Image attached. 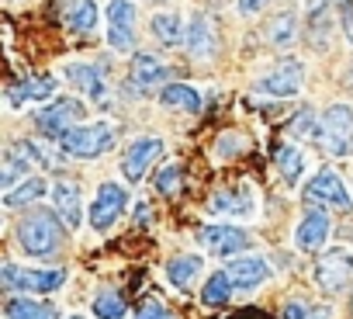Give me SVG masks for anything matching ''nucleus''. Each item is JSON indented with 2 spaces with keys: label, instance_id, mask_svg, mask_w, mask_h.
<instances>
[{
  "label": "nucleus",
  "instance_id": "nucleus-32",
  "mask_svg": "<svg viewBox=\"0 0 353 319\" xmlns=\"http://www.w3.org/2000/svg\"><path fill=\"white\" fill-rule=\"evenodd\" d=\"M156 191H159L163 198H173L176 191H181V167L166 164L163 171H156Z\"/></svg>",
  "mask_w": 353,
  "mask_h": 319
},
{
  "label": "nucleus",
  "instance_id": "nucleus-33",
  "mask_svg": "<svg viewBox=\"0 0 353 319\" xmlns=\"http://www.w3.org/2000/svg\"><path fill=\"white\" fill-rule=\"evenodd\" d=\"M312 125H315V122H312V111H301V115L294 118V125H291V135H298V139L305 135V139H308V135H315Z\"/></svg>",
  "mask_w": 353,
  "mask_h": 319
},
{
  "label": "nucleus",
  "instance_id": "nucleus-2",
  "mask_svg": "<svg viewBox=\"0 0 353 319\" xmlns=\"http://www.w3.org/2000/svg\"><path fill=\"white\" fill-rule=\"evenodd\" d=\"M63 153L77 156V160H97L101 153H108L114 146V128L108 122H94V125H77L70 128L63 139Z\"/></svg>",
  "mask_w": 353,
  "mask_h": 319
},
{
  "label": "nucleus",
  "instance_id": "nucleus-40",
  "mask_svg": "<svg viewBox=\"0 0 353 319\" xmlns=\"http://www.w3.org/2000/svg\"><path fill=\"white\" fill-rule=\"evenodd\" d=\"M70 319H83V316H70Z\"/></svg>",
  "mask_w": 353,
  "mask_h": 319
},
{
  "label": "nucleus",
  "instance_id": "nucleus-18",
  "mask_svg": "<svg viewBox=\"0 0 353 319\" xmlns=\"http://www.w3.org/2000/svg\"><path fill=\"white\" fill-rule=\"evenodd\" d=\"M325 236H329V215L308 212V215L301 219L298 233H294V243H298L301 250H319V246L325 243Z\"/></svg>",
  "mask_w": 353,
  "mask_h": 319
},
{
  "label": "nucleus",
  "instance_id": "nucleus-30",
  "mask_svg": "<svg viewBox=\"0 0 353 319\" xmlns=\"http://www.w3.org/2000/svg\"><path fill=\"white\" fill-rule=\"evenodd\" d=\"M232 274L229 271H219V274H212L208 281H205V291H201V302L205 305H225L229 302V295H232Z\"/></svg>",
  "mask_w": 353,
  "mask_h": 319
},
{
  "label": "nucleus",
  "instance_id": "nucleus-1",
  "mask_svg": "<svg viewBox=\"0 0 353 319\" xmlns=\"http://www.w3.org/2000/svg\"><path fill=\"white\" fill-rule=\"evenodd\" d=\"M59 212H49V209H39L32 212L28 219L18 222V243L32 253V257H49L59 240H63V229H59Z\"/></svg>",
  "mask_w": 353,
  "mask_h": 319
},
{
  "label": "nucleus",
  "instance_id": "nucleus-21",
  "mask_svg": "<svg viewBox=\"0 0 353 319\" xmlns=\"http://www.w3.org/2000/svg\"><path fill=\"white\" fill-rule=\"evenodd\" d=\"M166 77H170V66H163L156 56H145V52L135 56V63H132V84L156 87V84H166Z\"/></svg>",
  "mask_w": 353,
  "mask_h": 319
},
{
  "label": "nucleus",
  "instance_id": "nucleus-10",
  "mask_svg": "<svg viewBox=\"0 0 353 319\" xmlns=\"http://www.w3.org/2000/svg\"><path fill=\"white\" fill-rule=\"evenodd\" d=\"M28 167H46V156L32 146V142H14L4 156V174H0V184L14 188L18 177H28Z\"/></svg>",
  "mask_w": 353,
  "mask_h": 319
},
{
  "label": "nucleus",
  "instance_id": "nucleus-4",
  "mask_svg": "<svg viewBox=\"0 0 353 319\" xmlns=\"http://www.w3.org/2000/svg\"><path fill=\"white\" fill-rule=\"evenodd\" d=\"M80 118H83V101H77V97H56V104H49V108H42L35 115V125L46 135L63 139L70 128H77Z\"/></svg>",
  "mask_w": 353,
  "mask_h": 319
},
{
  "label": "nucleus",
  "instance_id": "nucleus-23",
  "mask_svg": "<svg viewBox=\"0 0 353 319\" xmlns=\"http://www.w3.org/2000/svg\"><path fill=\"white\" fill-rule=\"evenodd\" d=\"M52 90H56V80H52V77H28V80L14 84L8 94H11V101H14V104H25V101L52 97Z\"/></svg>",
  "mask_w": 353,
  "mask_h": 319
},
{
  "label": "nucleus",
  "instance_id": "nucleus-38",
  "mask_svg": "<svg viewBox=\"0 0 353 319\" xmlns=\"http://www.w3.org/2000/svg\"><path fill=\"white\" fill-rule=\"evenodd\" d=\"M343 32H346V39L353 42V8H343Z\"/></svg>",
  "mask_w": 353,
  "mask_h": 319
},
{
  "label": "nucleus",
  "instance_id": "nucleus-29",
  "mask_svg": "<svg viewBox=\"0 0 353 319\" xmlns=\"http://www.w3.org/2000/svg\"><path fill=\"white\" fill-rule=\"evenodd\" d=\"M8 319H56V305L35 302V298H11L8 302Z\"/></svg>",
  "mask_w": 353,
  "mask_h": 319
},
{
  "label": "nucleus",
  "instance_id": "nucleus-15",
  "mask_svg": "<svg viewBox=\"0 0 353 319\" xmlns=\"http://www.w3.org/2000/svg\"><path fill=\"white\" fill-rule=\"evenodd\" d=\"M208 212L215 215H253V191L239 188V191H215L208 202Z\"/></svg>",
  "mask_w": 353,
  "mask_h": 319
},
{
  "label": "nucleus",
  "instance_id": "nucleus-3",
  "mask_svg": "<svg viewBox=\"0 0 353 319\" xmlns=\"http://www.w3.org/2000/svg\"><path fill=\"white\" fill-rule=\"evenodd\" d=\"M319 142L325 146V153L332 156H346L353 146V111L346 104H332L322 111L319 122Z\"/></svg>",
  "mask_w": 353,
  "mask_h": 319
},
{
  "label": "nucleus",
  "instance_id": "nucleus-22",
  "mask_svg": "<svg viewBox=\"0 0 353 319\" xmlns=\"http://www.w3.org/2000/svg\"><path fill=\"white\" fill-rule=\"evenodd\" d=\"M201 271H205V260L194 257V253L191 257H176V260L166 264V278L176 288H194V281L201 278Z\"/></svg>",
  "mask_w": 353,
  "mask_h": 319
},
{
  "label": "nucleus",
  "instance_id": "nucleus-34",
  "mask_svg": "<svg viewBox=\"0 0 353 319\" xmlns=\"http://www.w3.org/2000/svg\"><path fill=\"white\" fill-rule=\"evenodd\" d=\"M135 319H173L170 316V309L166 305H159V302H145L142 309H139V316Z\"/></svg>",
  "mask_w": 353,
  "mask_h": 319
},
{
  "label": "nucleus",
  "instance_id": "nucleus-39",
  "mask_svg": "<svg viewBox=\"0 0 353 319\" xmlns=\"http://www.w3.org/2000/svg\"><path fill=\"white\" fill-rule=\"evenodd\" d=\"M135 222H149V212H145V205H139V209H135Z\"/></svg>",
  "mask_w": 353,
  "mask_h": 319
},
{
  "label": "nucleus",
  "instance_id": "nucleus-16",
  "mask_svg": "<svg viewBox=\"0 0 353 319\" xmlns=\"http://www.w3.org/2000/svg\"><path fill=\"white\" fill-rule=\"evenodd\" d=\"M188 52L194 59H208L215 52V28L205 14H194L188 25Z\"/></svg>",
  "mask_w": 353,
  "mask_h": 319
},
{
  "label": "nucleus",
  "instance_id": "nucleus-26",
  "mask_svg": "<svg viewBox=\"0 0 353 319\" xmlns=\"http://www.w3.org/2000/svg\"><path fill=\"white\" fill-rule=\"evenodd\" d=\"M152 35L163 42V46H181L184 42V25H181V14L173 11H163V14H152Z\"/></svg>",
  "mask_w": 353,
  "mask_h": 319
},
{
  "label": "nucleus",
  "instance_id": "nucleus-35",
  "mask_svg": "<svg viewBox=\"0 0 353 319\" xmlns=\"http://www.w3.org/2000/svg\"><path fill=\"white\" fill-rule=\"evenodd\" d=\"M308 316H312V309L301 305V302H288L284 305V319H308Z\"/></svg>",
  "mask_w": 353,
  "mask_h": 319
},
{
  "label": "nucleus",
  "instance_id": "nucleus-8",
  "mask_svg": "<svg viewBox=\"0 0 353 319\" xmlns=\"http://www.w3.org/2000/svg\"><path fill=\"white\" fill-rule=\"evenodd\" d=\"M121 209H125V188H121V184L104 181V184L97 188L94 205H90V226H94V229H101V233H104V229H111V226L118 222Z\"/></svg>",
  "mask_w": 353,
  "mask_h": 319
},
{
  "label": "nucleus",
  "instance_id": "nucleus-36",
  "mask_svg": "<svg viewBox=\"0 0 353 319\" xmlns=\"http://www.w3.org/2000/svg\"><path fill=\"white\" fill-rule=\"evenodd\" d=\"M270 4V0H239V14H256Z\"/></svg>",
  "mask_w": 353,
  "mask_h": 319
},
{
  "label": "nucleus",
  "instance_id": "nucleus-19",
  "mask_svg": "<svg viewBox=\"0 0 353 319\" xmlns=\"http://www.w3.org/2000/svg\"><path fill=\"white\" fill-rule=\"evenodd\" d=\"M66 77H70V84H73L77 90H83L87 97H94V101H104V73H101L97 66L73 63V66L66 70Z\"/></svg>",
  "mask_w": 353,
  "mask_h": 319
},
{
  "label": "nucleus",
  "instance_id": "nucleus-14",
  "mask_svg": "<svg viewBox=\"0 0 353 319\" xmlns=\"http://www.w3.org/2000/svg\"><path fill=\"white\" fill-rule=\"evenodd\" d=\"M201 243H205L208 250L229 257V253H239L250 240H246V233L236 229V226H205V229H201Z\"/></svg>",
  "mask_w": 353,
  "mask_h": 319
},
{
  "label": "nucleus",
  "instance_id": "nucleus-27",
  "mask_svg": "<svg viewBox=\"0 0 353 319\" xmlns=\"http://www.w3.org/2000/svg\"><path fill=\"white\" fill-rule=\"evenodd\" d=\"M274 164H277L284 184H298V177L305 171V153H298L294 146H277L274 149Z\"/></svg>",
  "mask_w": 353,
  "mask_h": 319
},
{
  "label": "nucleus",
  "instance_id": "nucleus-6",
  "mask_svg": "<svg viewBox=\"0 0 353 319\" xmlns=\"http://www.w3.org/2000/svg\"><path fill=\"white\" fill-rule=\"evenodd\" d=\"M66 281V271H25L18 264H4V284L11 291H56Z\"/></svg>",
  "mask_w": 353,
  "mask_h": 319
},
{
  "label": "nucleus",
  "instance_id": "nucleus-11",
  "mask_svg": "<svg viewBox=\"0 0 353 319\" xmlns=\"http://www.w3.org/2000/svg\"><path fill=\"white\" fill-rule=\"evenodd\" d=\"M353 278V253L350 250H332L315 264V281L325 291H339L343 284H350Z\"/></svg>",
  "mask_w": 353,
  "mask_h": 319
},
{
  "label": "nucleus",
  "instance_id": "nucleus-28",
  "mask_svg": "<svg viewBox=\"0 0 353 319\" xmlns=\"http://www.w3.org/2000/svg\"><path fill=\"white\" fill-rule=\"evenodd\" d=\"M46 191H49V188H46L42 177H25L18 188H8V191H4V205H8V209H21V205H28V202H39Z\"/></svg>",
  "mask_w": 353,
  "mask_h": 319
},
{
  "label": "nucleus",
  "instance_id": "nucleus-37",
  "mask_svg": "<svg viewBox=\"0 0 353 319\" xmlns=\"http://www.w3.org/2000/svg\"><path fill=\"white\" fill-rule=\"evenodd\" d=\"M229 319H270L263 309H239V312H232Z\"/></svg>",
  "mask_w": 353,
  "mask_h": 319
},
{
  "label": "nucleus",
  "instance_id": "nucleus-7",
  "mask_svg": "<svg viewBox=\"0 0 353 319\" xmlns=\"http://www.w3.org/2000/svg\"><path fill=\"white\" fill-rule=\"evenodd\" d=\"M305 198H308V202H322V205H329V209H336V212H350V209H353V202H350V195H346L339 174H332V171H319L315 181L305 184Z\"/></svg>",
  "mask_w": 353,
  "mask_h": 319
},
{
  "label": "nucleus",
  "instance_id": "nucleus-31",
  "mask_svg": "<svg viewBox=\"0 0 353 319\" xmlns=\"http://www.w3.org/2000/svg\"><path fill=\"white\" fill-rule=\"evenodd\" d=\"M94 316L97 319H125V298L118 291H101L94 298Z\"/></svg>",
  "mask_w": 353,
  "mask_h": 319
},
{
  "label": "nucleus",
  "instance_id": "nucleus-12",
  "mask_svg": "<svg viewBox=\"0 0 353 319\" xmlns=\"http://www.w3.org/2000/svg\"><path fill=\"white\" fill-rule=\"evenodd\" d=\"M159 153H163V142H159V139H139V142H132L128 153L121 156V174H125L128 181H142L145 171L152 167V160H156Z\"/></svg>",
  "mask_w": 353,
  "mask_h": 319
},
{
  "label": "nucleus",
  "instance_id": "nucleus-24",
  "mask_svg": "<svg viewBox=\"0 0 353 319\" xmlns=\"http://www.w3.org/2000/svg\"><path fill=\"white\" fill-rule=\"evenodd\" d=\"M159 101L166 108H176V111H201V94L194 87H184V84H166L159 90Z\"/></svg>",
  "mask_w": 353,
  "mask_h": 319
},
{
  "label": "nucleus",
  "instance_id": "nucleus-41",
  "mask_svg": "<svg viewBox=\"0 0 353 319\" xmlns=\"http://www.w3.org/2000/svg\"><path fill=\"white\" fill-rule=\"evenodd\" d=\"M350 80H353V70H350Z\"/></svg>",
  "mask_w": 353,
  "mask_h": 319
},
{
  "label": "nucleus",
  "instance_id": "nucleus-9",
  "mask_svg": "<svg viewBox=\"0 0 353 319\" xmlns=\"http://www.w3.org/2000/svg\"><path fill=\"white\" fill-rule=\"evenodd\" d=\"M301 73H305V66L298 59H284L256 84V90H263L270 97H294L301 90Z\"/></svg>",
  "mask_w": 353,
  "mask_h": 319
},
{
  "label": "nucleus",
  "instance_id": "nucleus-17",
  "mask_svg": "<svg viewBox=\"0 0 353 319\" xmlns=\"http://www.w3.org/2000/svg\"><path fill=\"white\" fill-rule=\"evenodd\" d=\"M229 274H232L236 288H260L270 278V267H267L263 257H243V260L229 264Z\"/></svg>",
  "mask_w": 353,
  "mask_h": 319
},
{
  "label": "nucleus",
  "instance_id": "nucleus-20",
  "mask_svg": "<svg viewBox=\"0 0 353 319\" xmlns=\"http://www.w3.org/2000/svg\"><path fill=\"white\" fill-rule=\"evenodd\" d=\"M63 14H66V25H70L77 35H90L94 25H97L94 0H63Z\"/></svg>",
  "mask_w": 353,
  "mask_h": 319
},
{
  "label": "nucleus",
  "instance_id": "nucleus-5",
  "mask_svg": "<svg viewBox=\"0 0 353 319\" xmlns=\"http://www.w3.org/2000/svg\"><path fill=\"white\" fill-rule=\"evenodd\" d=\"M108 42L114 52H132L135 46V8L132 0H111L108 4Z\"/></svg>",
  "mask_w": 353,
  "mask_h": 319
},
{
  "label": "nucleus",
  "instance_id": "nucleus-25",
  "mask_svg": "<svg viewBox=\"0 0 353 319\" xmlns=\"http://www.w3.org/2000/svg\"><path fill=\"white\" fill-rule=\"evenodd\" d=\"M294 39H298V18L291 11H281L277 18H270V25H267V42L270 46L288 49V46H294Z\"/></svg>",
  "mask_w": 353,
  "mask_h": 319
},
{
  "label": "nucleus",
  "instance_id": "nucleus-13",
  "mask_svg": "<svg viewBox=\"0 0 353 319\" xmlns=\"http://www.w3.org/2000/svg\"><path fill=\"white\" fill-rule=\"evenodd\" d=\"M52 209L59 212V219H63V226L66 229H77L80 226V219H83V202H80V188H77V181H56V188H52Z\"/></svg>",
  "mask_w": 353,
  "mask_h": 319
}]
</instances>
